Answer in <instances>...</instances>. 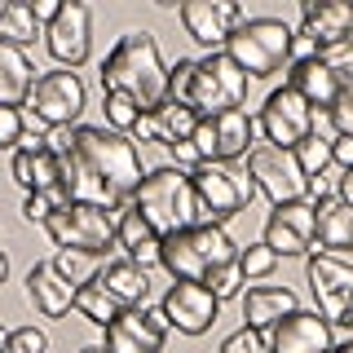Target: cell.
<instances>
[{
	"mask_svg": "<svg viewBox=\"0 0 353 353\" xmlns=\"http://www.w3.org/2000/svg\"><path fill=\"white\" fill-rule=\"evenodd\" d=\"M49 132H27L22 146L14 150V181L22 185L27 194H49L58 190V176H62V163L58 154L49 150Z\"/></svg>",
	"mask_w": 353,
	"mask_h": 353,
	"instance_id": "cell-20",
	"label": "cell"
},
{
	"mask_svg": "<svg viewBox=\"0 0 353 353\" xmlns=\"http://www.w3.org/2000/svg\"><path fill=\"white\" fill-rule=\"evenodd\" d=\"M331 159H336L340 172H349L353 168V137H336V141H331Z\"/></svg>",
	"mask_w": 353,
	"mask_h": 353,
	"instance_id": "cell-47",
	"label": "cell"
},
{
	"mask_svg": "<svg viewBox=\"0 0 353 353\" xmlns=\"http://www.w3.org/2000/svg\"><path fill=\"white\" fill-rule=\"evenodd\" d=\"M194 80V58H176V66H168V102H185Z\"/></svg>",
	"mask_w": 353,
	"mask_h": 353,
	"instance_id": "cell-40",
	"label": "cell"
},
{
	"mask_svg": "<svg viewBox=\"0 0 353 353\" xmlns=\"http://www.w3.org/2000/svg\"><path fill=\"white\" fill-rule=\"evenodd\" d=\"M62 163L58 190L66 203H97V208H128L137 185L146 181L141 172L137 141L128 132H115L106 124H75L71 146L53 150Z\"/></svg>",
	"mask_w": 353,
	"mask_h": 353,
	"instance_id": "cell-1",
	"label": "cell"
},
{
	"mask_svg": "<svg viewBox=\"0 0 353 353\" xmlns=\"http://www.w3.org/2000/svg\"><path fill=\"white\" fill-rule=\"evenodd\" d=\"M221 353H270L265 349V336L252 327H239L234 336H225V345H221Z\"/></svg>",
	"mask_w": 353,
	"mask_h": 353,
	"instance_id": "cell-42",
	"label": "cell"
},
{
	"mask_svg": "<svg viewBox=\"0 0 353 353\" xmlns=\"http://www.w3.org/2000/svg\"><path fill=\"white\" fill-rule=\"evenodd\" d=\"M84 106H88V88L75 71H44L27 97V115H36L44 128H75Z\"/></svg>",
	"mask_w": 353,
	"mask_h": 353,
	"instance_id": "cell-9",
	"label": "cell"
},
{
	"mask_svg": "<svg viewBox=\"0 0 353 353\" xmlns=\"http://www.w3.org/2000/svg\"><path fill=\"white\" fill-rule=\"evenodd\" d=\"M309 137H323V141H336V137H340L331 106H314V115H309Z\"/></svg>",
	"mask_w": 353,
	"mask_h": 353,
	"instance_id": "cell-44",
	"label": "cell"
},
{
	"mask_svg": "<svg viewBox=\"0 0 353 353\" xmlns=\"http://www.w3.org/2000/svg\"><path fill=\"white\" fill-rule=\"evenodd\" d=\"M27 137V115L22 106H0V150H18Z\"/></svg>",
	"mask_w": 353,
	"mask_h": 353,
	"instance_id": "cell-37",
	"label": "cell"
},
{
	"mask_svg": "<svg viewBox=\"0 0 353 353\" xmlns=\"http://www.w3.org/2000/svg\"><path fill=\"white\" fill-rule=\"evenodd\" d=\"M256 115L248 110H225V115H208L199 119L194 128V146L203 154V163H234V159H248L256 150Z\"/></svg>",
	"mask_w": 353,
	"mask_h": 353,
	"instance_id": "cell-10",
	"label": "cell"
},
{
	"mask_svg": "<svg viewBox=\"0 0 353 353\" xmlns=\"http://www.w3.org/2000/svg\"><path fill=\"white\" fill-rule=\"evenodd\" d=\"M318 243L327 256L353 252V203H345V199L318 203Z\"/></svg>",
	"mask_w": 353,
	"mask_h": 353,
	"instance_id": "cell-28",
	"label": "cell"
},
{
	"mask_svg": "<svg viewBox=\"0 0 353 353\" xmlns=\"http://www.w3.org/2000/svg\"><path fill=\"white\" fill-rule=\"evenodd\" d=\"M75 292H80V287L66 283L53 261H36V265L27 270V305L36 309L40 318H62V314H71V309H75Z\"/></svg>",
	"mask_w": 353,
	"mask_h": 353,
	"instance_id": "cell-21",
	"label": "cell"
},
{
	"mask_svg": "<svg viewBox=\"0 0 353 353\" xmlns=\"http://www.w3.org/2000/svg\"><path fill=\"white\" fill-rule=\"evenodd\" d=\"M102 110H106V128H115V132H128L141 115V106L128 93H102Z\"/></svg>",
	"mask_w": 353,
	"mask_h": 353,
	"instance_id": "cell-34",
	"label": "cell"
},
{
	"mask_svg": "<svg viewBox=\"0 0 353 353\" xmlns=\"http://www.w3.org/2000/svg\"><path fill=\"white\" fill-rule=\"evenodd\" d=\"M132 208H137L141 221H146L159 239L172 234V230L199 225V199H194L190 172L172 168V163L146 172V181L137 185V194H132Z\"/></svg>",
	"mask_w": 353,
	"mask_h": 353,
	"instance_id": "cell-4",
	"label": "cell"
},
{
	"mask_svg": "<svg viewBox=\"0 0 353 353\" xmlns=\"http://www.w3.org/2000/svg\"><path fill=\"white\" fill-rule=\"evenodd\" d=\"M53 265H58V274L71 287H84L97 279V270H102V256H93V252H71V248H58V256H53Z\"/></svg>",
	"mask_w": 353,
	"mask_h": 353,
	"instance_id": "cell-32",
	"label": "cell"
},
{
	"mask_svg": "<svg viewBox=\"0 0 353 353\" xmlns=\"http://www.w3.org/2000/svg\"><path fill=\"white\" fill-rule=\"evenodd\" d=\"M243 102H248V75L225 58V49L194 58V80H190V93H185V106H194L199 119L243 110Z\"/></svg>",
	"mask_w": 353,
	"mask_h": 353,
	"instance_id": "cell-8",
	"label": "cell"
},
{
	"mask_svg": "<svg viewBox=\"0 0 353 353\" xmlns=\"http://www.w3.org/2000/svg\"><path fill=\"white\" fill-rule=\"evenodd\" d=\"M31 14H36L40 27H53L58 14H62V0H36V5H31Z\"/></svg>",
	"mask_w": 353,
	"mask_h": 353,
	"instance_id": "cell-48",
	"label": "cell"
},
{
	"mask_svg": "<svg viewBox=\"0 0 353 353\" xmlns=\"http://www.w3.org/2000/svg\"><path fill=\"white\" fill-rule=\"evenodd\" d=\"M239 301H243V327L261 331V336H270V331L279 327L287 314H296V309H301V305H296V292H292V287H274V283L248 287Z\"/></svg>",
	"mask_w": 353,
	"mask_h": 353,
	"instance_id": "cell-22",
	"label": "cell"
},
{
	"mask_svg": "<svg viewBox=\"0 0 353 353\" xmlns=\"http://www.w3.org/2000/svg\"><path fill=\"white\" fill-rule=\"evenodd\" d=\"M36 36H40V22H36V14H31V5L9 0L5 14H0V40L27 49V44H36Z\"/></svg>",
	"mask_w": 353,
	"mask_h": 353,
	"instance_id": "cell-30",
	"label": "cell"
},
{
	"mask_svg": "<svg viewBox=\"0 0 353 353\" xmlns=\"http://www.w3.org/2000/svg\"><path fill=\"white\" fill-rule=\"evenodd\" d=\"M9 283V256H5V248H0V287Z\"/></svg>",
	"mask_w": 353,
	"mask_h": 353,
	"instance_id": "cell-50",
	"label": "cell"
},
{
	"mask_svg": "<svg viewBox=\"0 0 353 353\" xmlns=\"http://www.w3.org/2000/svg\"><path fill=\"white\" fill-rule=\"evenodd\" d=\"M318 58H323L336 75H353V36L340 40V44H331V49H323Z\"/></svg>",
	"mask_w": 353,
	"mask_h": 353,
	"instance_id": "cell-43",
	"label": "cell"
},
{
	"mask_svg": "<svg viewBox=\"0 0 353 353\" xmlns=\"http://www.w3.org/2000/svg\"><path fill=\"white\" fill-rule=\"evenodd\" d=\"M190 185L199 199V221H212V225H225L261 194L248 168H234V163H199L190 172Z\"/></svg>",
	"mask_w": 353,
	"mask_h": 353,
	"instance_id": "cell-6",
	"label": "cell"
},
{
	"mask_svg": "<svg viewBox=\"0 0 353 353\" xmlns=\"http://www.w3.org/2000/svg\"><path fill=\"white\" fill-rule=\"evenodd\" d=\"M5 353H49V336L40 327H18L9 336V349Z\"/></svg>",
	"mask_w": 353,
	"mask_h": 353,
	"instance_id": "cell-41",
	"label": "cell"
},
{
	"mask_svg": "<svg viewBox=\"0 0 353 353\" xmlns=\"http://www.w3.org/2000/svg\"><path fill=\"white\" fill-rule=\"evenodd\" d=\"M0 14H5V5H0Z\"/></svg>",
	"mask_w": 353,
	"mask_h": 353,
	"instance_id": "cell-54",
	"label": "cell"
},
{
	"mask_svg": "<svg viewBox=\"0 0 353 353\" xmlns=\"http://www.w3.org/2000/svg\"><path fill=\"white\" fill-rule=\"evenodd\" d=\"M301 22L318 40V49H331V44L353 36V5H345V0H301Z\"/></svg>",
	"mask_w": 353,
	"mask_h": 353,
	"instance_id": "cell-23",
	"label": "cell"
},
{
	"mask_svg": "<svg viewBox=\"0 0 353 353\" xmlns=\"http://www.w3.org/2000/svg\"><path fill=\"white\" fill-rule=\"evenodd\" d=\"M115 248L124 252L132 265H141V270H150V265H159V234L141 221L137 208H119V230H115Z\"/></svg>",
	"mask_w": 353,
	"mask_h": 353,
	"instance_id": "cell-26",
	"label": "cell"
},
{
	"mask_svg": "<svg viewBox=\"0 0 353 353\" xmlns=\"http://www.w3.org/2000/svg\"><path fill=\"white\" fill-rule=\"evenodd\" d=\"M80 353H106V345H84Z\"/></svg>",
	"mask_w": 353,
	"mask_h": 353,
	"instance_id": "cell-53",
	"label": "cell"
},
{
	"mask_svg": "<svg viewBox=\"0 0 353 353\" xmlns=\"http://www.w3.org/2000/svg\"><path fill=\"white\" fill-rule=\"evenodd\" d=\"M225 58L248 80H270L292 62V27L283 18H243V27L225 40Z\"/></svg>",
	"mask_w": 353,
	"mask_h": 353,
	"instance_id": "cell-5",
	"label": "cell"
},
{
	"mask_svg": "<svg viewBox=\"0 0 353 353\" xmlns=\"http://www.w3.org/2000/svg\"><path fill=\"white\" fill-rule=\"evenodd\" d=\"M44 49H49V58L58 62L62 71L84 66L88 53H93V9L80 5V0L62 5L58 22H53V27H44Z\"/></svg>",
	"mask_w": 353,
	"mask_h": 353,
	"instance_id": "cell-14",
	"label": "cell"
},
{
	"mask_svg": "<svg viewBox=\"0 0 353 353\" xmlns=\"http://www.w3.org/2000/svg\"><path fill=\"white\" fill-rule=\"evenodd\" d=\"M176 18H181L185 36L194 44H203L208 53H221L225 40L243 27V9L234 0H185V5L176 9Z\"/></svg>",
	"mask_w": 353,
	"mask_h": 353,
	"instance_id": "cell-16",
	"label": "cell"
},
{
	"mask_svg": "<svg viewBox=\"0 0 353 353\" xmlns=\"http://www.w3.org/2000/svg\"><path fill=\"white\" fill-rule=\"evenodd\" d=\"M331 353H353V336L345 340V345H336V349H331Z\"/></svg>",
	"mask_w": 353,
	"mask_h": 353,
	"instance_id": "cell-52",
	"label": "cell"
},
{
	"mask_svg": "<svg viewBox=\"0 0 353 353\" xmlns=\"http://www.w3.org/2000/svg\"><path fill=\"white\" fill-rule=\"evenodd\" d=\"M159 314L168 318V327L181 331V336H203L221 318V301L203 283H172L159 301Z\"/></svg>",
	"mask_w": 353,
	"mask_h": 353,
	"instance_id": "cell-17",
	"label": "cell"
},
{
	"mask_svg": "<svg viewBox=\"0 0 353 353\" xmlns=\"http://www.w3.org/2000/svg\"><path fill=\"white\" fill-rule=\"evenodd\" d=\"M97 80H102V93H128L141 106V115L168 102V66H163L159 40L141 27H132L115 40Z\"/></svg>",
	"mask_w": 353,
	"mask_h": 353,
	"instance_id": "cell-2",
	"label": "cell"
},
{
	"mask_svg": "<svg viewBox=\"0 0 353 353\" xmlns=\"http://www.w3.org/2000/svg\"><path fill=\"white\" fill-rule=\"evenodd\" d=\"M9 336H14V331H9V327H0V353L9 349Z\"/></svg>",
	"mask_w": 353,
	"mask_h": 353,
	"instance_id": "cell-51",
	"label": "cell"
},
{
	"mask_svg": "<svg viewBox=\"0 0 353 353\" xmlns=\"http://www.w3.org/2000/svg\"><path fill=\"white\" fill-rule=\"evenodd\" d=\"M305 283H309V292H314V301H318V314H323L331 327L353 309V265L349 261L318 252V256L305 261Z\"/></svg>",
	"mask_w": 353,
	"mask_h": 353,
	"instance_id": "cell-13",
	"label": "cell"
},
{
	"mask_svg": "<svg viewBox=\"0 0 353 353\" xmlns=\"http://www.w3.org/2000/svg\"><path fill=\"white\" fill-rule=\"evenodd\" d=\"M274 265H279V252L265 248V243H248V248H239V270H243L248 283L252 279H270Z\"/></svg>",
	"mask_w": 353,
	"mask_h": 353,
	"instance_id": "cell-33",
	"label": "cell"
},
{
	"mask_svg": "<svg viewBox=\"0 0 353 353\" xmlns=\"http://www.w3.org/2000/svg\"><path fill=\"white\" fill-rule=\"evenodd\" d=\"M243 283H248V279H243L239 261H230V265H221V270L208 274V283H203V287L216 296L221 305H225V301H234V296H243Z\"/></svg>",
	"mask_w": 353,
	"mask_h": 353,
	"instance_id": "cell-35",
	"label": "cell"
},
{
	"mask_svg": "<svg viewBox=\"0 0 353 353\" xmlns=\"http://www.w3.org/2000/svg\"><path fill=\"white\" fill-rule=\"evenodd\" d=\"M265 248H274L279 256H305L318 243V208L301 199V203H279L270 216H265Z\"/></svg>",
	"mask_w": 353,
	"mask_h": 353,
	"instance_id": "cell-15",
	"label": "cell"
},
{
	"mask_svg": "<svg viewBox=\"0 0 353 353\" xmlns=\"http://www.w3.org/2000/svg\"><path fill=\"white\" fill-rule=\"evenodd\" d=\"M168 318L159 309H124L115 323L106 327V353H163V340H168Z\"/></svg>",
	"mask_w": 353,
	"mask_h": 353,
	"instance_id": "cell-18",
	"label": "cell"
},
{
	"mask_svg": "<svg viewBox=\"0 0 353 353\" xmlns=\"http://www.w3.org/2000/svg\"><path fill=\"white\" fill-rule=\"evenodd\" d=\"M159 119V146H176V141H190L194 128H199V110L185 106V102H163L154 110Z\"/></svg>",
	"mask_w": 353,
	"mask_h": 353,
	"instance_id": "cell-29",
	"label": "cell"
},
{
	"mask_svg": "<svg viewBox=\"0 0 353 353\" xmlns=\"http://www.w3.org/2000/svg\"><path fill=\"white\" fill-rule=\"evenodd\" d=\"M75 309H80V314H84L93 327H102V331L115 323L119 314H124V309H119V305L102 292V287H97V279H93V283H84L80 292H75Z\"/></svg>",
	"mask_w": 353,
	"mask_h": 353,
	"instance_id": "cell-31",
	"label": "cell"
},
{
	"mask_svg": "<svg viewBox=\"0 0 353 353\" xmlns=\"http://www.w3.org/2000/svg\"><path fill=\"white\" fill-rule=\"evenodd\" d=\"M132 141H159V119H154V110H146V115H137V124L128 128Z\"/></svg>",
	"mask_w": 353,
	"mask_h": 353,
	"instance_id": "cell-46",
	"label": "cell"
},
{
	"mask_svg": "<svg viewBox=\"0 0 353 353\" xmlns=\"http://www.w3.org/2000/svg\"><path fill=\"white\" fill-rule=\"evenodd\" d=\"M296 159H301L305 176H318V172L336 168V159H331V141H323V137H305L301 146H296Z\"/></svg>",
	"mask_w": 353,
	"mask_h": 353,
	"instance_id": "cell-36",
	"label": "cell"
},
{
	"mask_svg": "<svg viewBox=\"0 0 353 353\" xmlns=\"http://www.w3.org/2000/svg\"><path fill=\"white\" fill-rule=\"evenodd\" d=\"M270 353H331L336 349V327L318 309H296L265 336Z\"/></svg>",
	"mask_w": 353,
	"mask_h": 353,
	"instance_id": "cell-19",
	"label": "cell"
},
{
	"mask_svg": "<svg viewBox=\"0 0 353 353\" xmlns=\"http://www.w3.org/2000/svg\"><path fill=\"white\" fill-rule=\"evenodd\" d=\"M318 53H323V49H318V40L309 36L305 27H301V31H292V62H314Z\"/></svg>",
	"mask_w": 353,
	"mask_h": 353,
	"instance_id": "cell-45",
	"label": "cell"
},
{
	"mask_svg": "<svg viewBox=\"0 0 353 353\" xmlns=\"http://www.w3.org/2000/svg\"><path fill=\"white\" fill-rule=\"evenodd\" d=\"M309 115H314V106H309L292 84H283V88H274V93L265 97V106L256 115V128L265 132V146L296 150L309 137Z\"/></svg>",
	"mask_w": 353,
	"mask_h": 353,
	"instance_id": "cell-12",
	"label": "cell"
},
{
	"mask_svg": "<svg viewBox=\"0 0 353 353\" xmlns=\"http://www.w3.org/2000/svg\"><path fill=\"white\" fill-rule=\"evenodd\" d=\"M331 115H336L340 137H353V75L340 80V93H336V102H331Z\"/></svg>",
	"mask_w": 353,
	"mask_h": 353,
	"instance_id": "cell-39",
	"label": "cell"
},
{
	"mask_svg": "<svg viewBox=\"0 0 353 353\" xmlns=\"http://www.w3.org/2000/svg\"><path fill=\"white\" fill-rule=\"evenodd\" d=\"M230 261H239V243L230 239L225 225H212V221L159 239V265L172 274V283H208V274Z\"/></svg>",
	"mask_w": 353,
	"mask_h": 353,
	"instance_id": "cell-3",
	"label": "cell"
},
{
	"mask_svg": "<svg viewBox=\"0 0 353 353\" xmlns=\"http://www.w3.org/2000/svg\"><path fill=\"white\" fill-rule=\"evenodd\" d=\"M248 176L256 181V190L270 199L274 208L279 203H301L305 190H309V176L296 159V150H283V146H256L248 154Z\"/></svg>",
	"mask_w": 353,
	"mask_h": 353,
	"instance_id": "cell-11",
	"label": "cell"
},
{
	"mask_svg": "<svg viewBox=\"0 0 353 353\" xmlns=\"http://www.w3.org/2000/svg\"><path fill=\"white\" fill-rule=\"evenodd\" d=\"M340 80H345V75H336L323 58H314V62H292V80L287 84H292L309 106H331L336 93H340Z\"/></svg>",
	"mask_w": 353,
	"mask_h": 353,
	"instance_id": "cell-27",
	"label": "cell"
},
{
	"mask_svg": "<svg viewBox=\"0 0 353 353\" xmlns=\"http://www.w3.org/2000/svg\"><path fill=\"white\" fill-rule=\"evenodd\" d=\"M36 66H31L27 49L0 40V106H27L31 88H36Z\"/></svg>",
	"mask_w": 353,
	"mask_h": 353,
	"instance_id": "cell-25",
	"label": "cell"
},
{
	"mask_svg": "<svg viewBox=\"0 0 353 353\" xmlns=\"http://www.w3.org/2000/svg\"><path fill=\"white\" fill-rule=\"evenodd\" d=\"M97 287H102L119 309H141V305H146V296H150V270L132 265L128 256L106 261L102 270H97Z\"/></svg>",
	"mask_w": 353,
	"mask_h": 353,
	"instance_id": "cell-24",
	"label": "cell"
},
{
	"mask_svg": "<svg viewBox=\"0 0 353 353\" xmlns=\"http://www.w3.org/2000/svg\"><path fill=\"white\" fill-rule=\"evenodd\" d=\"M62 203H66V194H62V190H49V194H27V199H22V216H27V221H36V225H44V221L58 212Z\"/></svg>",
	"mask_w": 353,
	"mask_h": 353,
	"instance_id": "cell-38",
	"label": "cell"
},
{
	"mask_svg": "<svg viewBox=\"0 0 353 353\" xmlns=\"http://www.w3.org/2000/svg\"><path fill=\"white\" fill-rule=\"evenodd\" d=\"M340 199H345V203H353V168L340 172Z\"/></svg>",
	"mask_w": 353,
	"mask_h": 353,
	"instance_id": "cell-49",
	"label": "cell"
},
{
	"mask_svg": "<svg viewBox=\"0 0 353 353\" xmlns=\"http://www.w3.org/2000/svg\"><path fill=\"white\" fill-rule=\"evenodd\" d=\"M53 248H71V252H93L106 256L115 248V230H119V208H97V203H62L58 212L44 221Z\"/></svg>",
	"mask_w": 353,
	"mask_h": 353,
	"instance_id": "cell-7",
	"label": "cell"
}]
</instances>
